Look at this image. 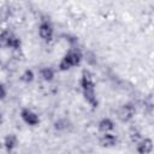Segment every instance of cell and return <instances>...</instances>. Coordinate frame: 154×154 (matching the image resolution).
Segmentation results:
<instances>
[{
    "label": "cell",
    "mask_w": 154,
    "mask_h": 154,
    "mask_svg": "<svg viewBox=\"0 0 154 154\" xmlns=\"http://www.w3.org/2000/svg\"><path fill=\"white\" fill-rule=\"evenodd\" d=\"M81 85H82V91H83V95H84L85 100L91 106H96L97 105V100H96V95H95L94 82H93L91 75L88 71H83Z\"/></svg>",
    "instance_id": "1"
},
{
    "label": "cell",
    "mask_w": 154,
    "mask_h": 154,
    "mask_svg": "<svg viewBox=\"0 0 154 154\" xmlns=\"http://www.w3.org/2000/svg\"><path fill=\"white\" fill-rule=\"evenodd\" d=\"M81 61V53L78 51H70L61 60L60 63V69L61 70H67L72 66L78 65V63Z\"/></svg>",
    "instance_id": "2"
},
{
    "label": "cell",
    "mask_w": 154,
    "mask_h": 154,
    "mask_svg": "<svg viewBox=\"0 0 154 154\" xmlns=\"http://www.w3.org/2000/svg\"><path fill=\"white\" fill-rule=\"evenodd\" d=\"M0 45L2 47H11V48L17 49L20 45V41L10 30H4L0 34Z\"/></svg>",
    "instance_id": "3"
},
{
    "label": "cell",
    "mask_w": 154,
    "mask_h": 154,
    "mask_svg": "<svg viewBox=\"0 0 154 154\" xmlns=\"http://www.w3.org/2000/svg\"><path fill=\"white\" fill-rule=\"evenodd\" d=\"M134 113H135V107H134L132 105H124V106L119 109L118 117H119L123 122H128L129 119L132 118Z\"/></svg>",
    "instance_id": "4"
},
{
    "label": "cell",
    "mask_w": 154,
    "mask_h": 154,
    "mask_svg": "<svg viewBox=\"0 0 154 154\" xmlns=\"http://www.w3.org/2000/svg\"><path fill=\"white\" fill-rule=\"evenodd\" d=\"M22 118L29 125H36L38 123V116L29 108H25L22 111Z\"/></svg>",
    "instance_id": "5"
},
{
    "label": "cell",
    "mask_w": 154,
    "mask_h": 154,
    "mask_svg": "<svg viewBox=\"0 0 154 154\" xmlns=\"http://www.w3.org/2000/svg\"><path fill=\"white\" fill-rule=\"evenodd\" d=\"M38 32H40L41 38H43L45 41H49L52 38V36H53V29H52V26H51V24L48 22H42L41 23Z\"/></svg>",
    "instance_id": "6"
},
{
    "label": "cell",
    "mask_w": 154,
    "mask_h": 154,
    "mask_svg": "<svg viewBox=\"0 0 154 154\" xmlns=\"http://www.w3.org/2000/svg\"><path fill=\"white\" fill-rule=\"evenodd\" d=\"M152 148H153L152 141L148 140V138L142 140V141L137 144V152H138L140 154H149V153L152 152Z\"/></svg>",
    "instance_id": "7"
},
{
    "label": "cell",
    "mask_w": 154,
    "mask_h": 154,
    "mask_svg": "<svg viewBox=\"0 0 154 154\" xmlns=\"http://www.w3.org/2000/svg\"><path fill=\"white\" fill-rule=\"evenodd\" d=\"M113 128H114V125H113L112 120H109L108 118H105L99 123V129L103 134H108V131H111Z\"/></svg>",
    "instance_id": "8"
},
{
    "label": "cell",
    "mask_w": 154,
    "mask_h": 154,
    "mask_svg": "<svg viewBox=\"0 0 154 154\" xmlns=\"http://www.w3.org/2000/svg\"><path fill=\"white\" fill-rule=\"evenodd\" d=\"M116 142H117L116 136H113V135H111V134H105V135L101 137V140H100V143H101L102 146H106V147L114 146Z\"/></svg>",
    "instance_id": "9"
},
{
    "label": "cell",
    "mask_w": 154,
    "mask_h": 154,
    "mask_svg": "<svg viewBox=\"0 0 154 154\" xmlns=\"http://www.w3.org/2000/svg\"><path fill=\"white\" fill-rule=\"evenodd\" d=\"M17 144V137L14 135H7L6 138H5V146L7 149H13Z\"/></svg>",
    "instance_id": "10"
},
{
    "label": "cell",
    "mask_w": 154,
    "mask_h": 154,
    "mask_svg": "<svg viewBox=\"0 0 154 154\" xmlns=\"http://www.w3.org/2000/svg\"><path fill=\"white\" fill-rule=\"evenodd\" d=\"M53 76H54V72H53V70L51 67H45V69L41 70V77L43 79L49 81V79L53 78Z\"/></svg>",
    "instance_id": "11"
},
{
    "label": "cell",
    "mask_w": 154,
    "mask_h": 154,
    "mask_svg": "<svg viewBox=\"0 0 154 154\" xmlns=\"http://www.w3.org/2000/svg\"><path fill=\"white\" fill-rule=\"evenodd\" d=\"M32 72L31 71H29V70H26L24 73H23V76H22V79L24 81V82H30L31 79H32Z\"/></svg>",
    "instance_id": "12"
},
{
    "label": "cell",
    "mask_w": 154,
    "mask_h": 154,
    "mask_svg": "<svg viewBox=\"0 0 154 154\" xmlns=\"http://www.w3.org/2000/svg\"><path fill=\"white\" fill-rule=\"evenodd\" d=\"M5 95H6V90H5V88L0 84V99H2Z\"/></svg>",
    "instance_id": "13"
},
{
    "label": "cell",
    "mask_w": 154,
    "mask_h": 154,
    "mask_svg": "<svg viewBox=\"0 0 154 154\" xmlns=\"http://www.w3.org/2000/svg\"><path fill=\"white\" fill-rule=\"evenodd\" d=\"M1 120H2V117H1V114H0V123H1Z\"/></svg>",
    "instance_id": "14"
}]
</instances>
